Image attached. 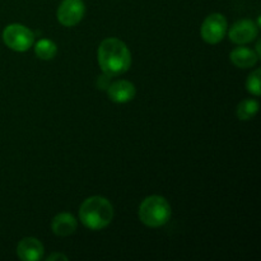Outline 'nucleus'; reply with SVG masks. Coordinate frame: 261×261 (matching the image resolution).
Returning a JSON list of instances; mask_svg holds the SVG:
<instances>
[{"label":"nucleus","instance_id":"1","mask_svg":"<svg viewBox=\"0 0 261 261\" xmlns=\"http://www.w3.org/2000/svg\"><path fill=\"white\" fill-rule=\"evenodd\" d=\"M98 64L107 76H117L126 73L132 65V54L126 43L119 38H106L98 47Z\"/></svg>","mask_w":261,"mask_h":261},{"label":"nucleus","instance_id":"2","mask_svg":"<svg viewBox=\"0 0 261 261\" xmlns=\"http://www.w3.org/2000/svg\"><path fill=\"white\" fill-rule=\"evenodd\" d=\"M79 218L87 228L99 231L111 223L114 218V208L103 196H91L82 203Z\"/></svg>","mask_w":261,"mask_h":261},{"label":"nucleus","instance_id":"3","mask_svg":"<svg viewBox=\"0 0 261 261\" xmlns=\"http://www.w3.org/2000/svg\"><path fill=\"white\" fill-rule=\"evenodd\" d=\"M138 214L143 224L150 228H158L170 221V203L163 196L150 195L142 201Z\"/></svg>","mask_w":261,"mask_h":261},{"label":"nucleus","instance_id":"4","mask_svg":"<svg viewBox=\"0 0 261 261\" xmlns=\"http://www.w3.org/2000/svg\"><path fill=\"white\" fill-rule=\"evenodd\" d=\"M3 41L10 50L24 53L30 50L35 43V33L25 25L13 23L7 25L3 31Z\"/></svg>","mask_w":261,"mask_h":261},{"label":"nucleus","instance_id":"5","mask_svg":"<svg viewBox=\"0 0 261 261\" xmlns=\"http://www.w3.org/2000/svg\"><path fill=\"white\" fill-rule=\"evenodd\" d=\"M227 19L221 13H213L208 15L201 25V37L206 43L216 45L221 42L227 33Z\"/></svg>","mask_w":261,"mask_h":261},{"label":"nucleus","instance_id":"6","mask_svg":"<svg viewBox=\"0 0 261 261\" xmlns=\"http://www.w3.org/2000/svg\"><path fill=\"white\" fill-rule=\"evenodd\" d=\"M84 13L86 7L82 0H63L58 8L56 17L63 25L73 27L83 19Z\"/></svg>","mask_w":261,"mask_h":261},{"label":"nucleus","instance_id":"7","mask_svg":"<svg viewBox=\"0 0 261 261\" xmlns=\"http://www.w3.org/2000/svg\"><path fill=\"white\" fill-rule=\"evenodd\" d=\"M259 25L250 19H241L234 23L228 32V37L232 42L237 45H245L257 37Z\"/></svg>","mask_w":261,"mask_h":261},{"label":"nucleus","instance_id":"8","mask_svg":"<svg viewBox=\"0 0 261 261\" xmlns=\"http://www.w3.org/2000/svg\"><path fill=\"white\" fill-rule=\"evenodd\" d=\"M43 245L35 237L20 240L17 246V255L23 261H38L43 257Z\"/></svg>","mask_w":261,"mask_h":261},{"label":"nucleus","instance_id":"9","mask_svg":"<svg viewBox=\"0 0 261 261\" xmlns=\"http://www.w3.org/2000/svg\"><path fill=\"white\" fill-rule=\"evenodd\" d=\"M109 98L115 103H126L130 102L137 94L135 86L129 81H117L110 84L107 88Z\"/></svg>","mask_w":261,"mask_h":261},{"label":"nucleus","instance_id":"10","mask_svg":"<svg viewBox=\"0 0 261 261\" xmlns=\"http://www.w3.org/2000/svg\"><path fill=\"white\" fill-rule=\"evenodd\" d=\"M229 59H231L232 63L237 66V68L247 69L252 68L255 64L259 60V56L256 55L252 48L246 47V46H241L233 48L229 54Z\"/></svg>","mask_w":261,"mask_h":261},{"label":"nucleus","instance_id":"11","mask_svg":"<svg viewBox=\"0 0 261 261\" xmlns=\"http://www.w3.org/2000/svg\"><path fill=\"white\" fill-rule=\"evenodd\" d=\"M51 228L56 236H70L76 229V219L70 213H60L54 217Z\"/></svg>","mask_w":261,"mask_h":261},{"label":"nucleus","instance_id":"12","mask_svg":"<svg viewBox=\"0 0 261 261\" xmlns=\"http://www.w3.org/2000/svg\"><path fill=\"white\" fill-rule=\"evenodd\" d=\"M35 54L41 60H53L58 54V46L54 41L42 38L35 45Z\"/></svg>","mask_w":261,"mask_h":261},{"label":"nucleus","instance_id":"13","mask_svg":"<svg viewBox=\"0 0 261 261\" xmlns=\"http://www.w3.org/2000/svg\"><path fill=\"white\" fill-rule=\"evenodd\" d=\"M259 111V102L256 99H244L237 106V117L242 121L251 120Z\"/></svg>","mask_w":261,"mask_h":261},{"label":"nucleus","instance_id":"14","mask_svg":"<svg viewBox=\"0 0 261 261\" xmlns=\"http://www.w3.org/2000/svg\"><path fill=\"white\" fill-rule=\"evenodd\" d=\"M260 78H261V70L260 69H256V70L252 71V73L250 74L249 78H247V81H246L247 91L256 97H259L261 93Z\"/></svg>","mask_w":261,"mask_h":261},{"label":"nucleus","instance_id":"15","mask_svg":"<svg viewBox=\"0 0 261 261\" xmlns=\"http://www.w3.org/2000/svg\"><path fill=\"white\" fill-rule=\"evenodd\" d=\"M47 260H48V261H55V260L68 261V260H69V257L66 256V255L60 254V252H54V254H51L50 256H47Z\"/></svg>","mask_w":261,"mask_h":261},{"label":"nucleus","instance_id":"16","mask_svg":"<svg viewBox=\"0 0 261 261\" xmlns=\"http://www.w3.org/2000/svg\"><path fill=\"white\" fill-rule=\"evenodd\" d=\"M256 55L259 56V59H260V56H261V53H260V41H257V43H256Z\"/></svg>","mask_w":261,"mask_h":261}]
</instances>
